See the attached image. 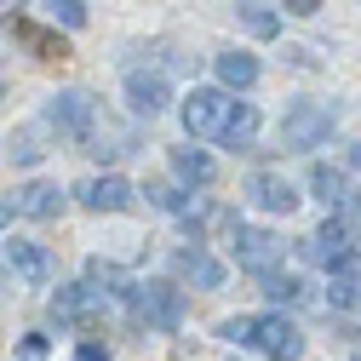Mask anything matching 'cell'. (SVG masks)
Instances as JSON below:
<instances>
[{
    "mask_svg": "<svg viewBox=\"0 0 361 361\" xmlns=\"http://www.w3.org/2000/svg\"><path fill=\"white\" fill-rule=\"evenodd\" d=\"M218 333L230 338V344H241V350H258L264 361H298V355H304V333H298V322H287L281 310H264V315H230Z\"/></svg>",
    "mask_w": 361,
    "mask_h": 361,
    "instance_id": "cell-1",
    "label": "cell"
},
{
    "mask_svg": "<svg viewBox=\"0 0 361 361\" xmlns=\"http://www.w3.org/2000/svg\"><path fill=\"white\" fill-rule=\"evenodd\" d=\"M126 304H132V315H138L149 333H178L184 327V293H178L172 281H132Z\"/></svg>",
    "mask_w": 361,
    "mask_h": 361,
    "instance_id": "cell-2",
    "label": "cell"
},
{
    "mask_svg": "<svg viewBox=\"0 0 361 361\" xmlns=\"http://www.w3.org/2000/svg\"><path fill=\"white\" fill-rule=\"evenodd\" d=\"M333 126H338V109H333V104L298 98V104H287V115H281V149H322V144L333 138Z\"/></svg>",
    "mask_w": 361,
    "mask_h": 361,
    "instance_id": "cell-3",
    "label": "cell"
},
{
    "mask_svg": "<svg viewBox=\"0 0 361 361\" xmlns=\"http://www.w3.org/2000/svg\"><path fill=\"white\" fill-rule=\"evenodd\" d=\"M230 109H235V98L224 92V86H195V92L184 98V132L190 138H218L224 121H230Z\"/></svg>",
    "mask_w": 361,
    "mask_h": 361,
    "instance_id": "cell-4",
    "label": "cell"
},
{
    "mask_svg": "<svg viewBox=\"0 0 361 361\" xmlns=\"http://www.w3.org/2000/svg\"><path fill=\"white\" fill-rule=\"evenodd\" d=\"M230 247H235V264H241V269H252V276L276 269V264H281V252H287V241H281L276 230H258V224H241Z\"/></svg>",
    "mask_w": 361,
    "mask_h": 361,
    "instance_id": "cell-5",
    "label": "cell"
},
{
    "mask_svg": "<svg viewBox=\"0 0 361 361\" xmlns=\"http://www.w3.org/2000/svg\"><path fill=\"white\" fill-rule=\"evenodd\" d=\"M247 201L258 207V212H276V218H287V212H298V190H293V178L287 172H276V166H264V172H252L247 178Z\"/></svg>",
    "mask_w": 361,
    "mask_h": 361,
    "instance_id": "cell-6",
    "label": "cell"
},
{
    "mask_svg": "<svg viewBox=\"0 0 361 361\" xmlns=\"http://www.w3.org/2000/svg\"><path fill=\"white\" fill-rule=\"evenodd\" d=\"M92 121H98V104L86 98V92H58V98H47V126L52 132H63V138H86L92 132Z\"/></svg>",
    "mask_w": 361,
    "mask_h": 361,
    "instance_id": "cell-7",
    "label": "cell"
},
{
    "mask_svg": "<svg viewBox=\"0 0 361 361\" xmlns=\"http://www.w3.org/2000/svg\"><path fill=\"white\" fill-rule=\"evenodd\" d=\"M98 315H104V293L92 281H75V287L52 293V322H63V327H86V322H98Z\"/></svg>",
    "mask_w": 361,
    "mask_h": 361,
    "instance_id": "cell-8",
    "label": "cell"
},
{
    "mask_svg": "<svg viewBox=\"0 0 361 361\" xmlns=\"http://www.w3.org/2000/svg\"><path fill=\"white\" fill-rule=\"evenodd\" d=\"M75 195H80V207H86V212H126L138 190H132L121 172H104V178H86Z\"/></svg>",
    "mask_w": 361,
    "mask_h": 361,
    "instance_id": "cell-9",
    "label": "cell"
},
{
    "mask_svg": "<svg viewBox=\"0 0 361 361\" xmlns=\"http://www.w3.org/2000/svg\"><path fill=\"white\" fill-rule=\"evenodd\" d=\"M327 304L333 310H361V252L355 247L338 264H327Z\"/></svg>",
    "mask_w": 361,
    "mask_h": 361,
    "instance_id": "cell-10",
    "label": "cell"
},
{
    "mask_svg": "<svg viewBox=\"0 0 361 361\" xmlns=\"http://www.w3.org/2000/svg\"><path fill=\"white\" fill-rule=\"evenodd\" d=\"M350 247H355V241H350V224H344V218H327L315 235H304V241H298V252H304L310 264H322V269H327V264H338Z\"/></svg>",
    "mask_w": 361,
    "mask_h": 361,
    "instance_id": "cell-11",
    "label": "cell"
},
{
    "mask_svg": "<svg viewBox=\"0 0 361 361\" xmlns=\"http://www.w3.org/2000/svg\"><path fill=\"white\" fill-rule=\"evenodd\" d=\"M172 269H178L184 281H195L201 293H218V287H224V264H218L201 241H195V247H178V252H172Z\"/></svg>",
    "mask_w": 361,
    "mask_h": 361,
    "instance_id": "cell-12",
    "label": "cell"
},
{
    "mask_svg": "<svg viewBox=\"0 0 361 361\" xmlns=\"http://www.w3.org/2000/svg\"><path fill=\"white\" fill-rule=\"evenodd\" d=\"M126 104L155 121V115L172 104V86H166L161 75H149V69H132V75H126Z\"/></svg>",
    "mask_w": 361,
    "mask_h": 361,
    "instance_id": "cell-13",
    "label": "cell"
},
{
    "mask_svg": "<svg viewBox=\"0 0 361 361\" xmlns=\"http://www.w3.org/2000/svg\"><path fill=\"white\" fill-rule=\"evenodd\" d=\"M6 264L18 269L23 281H35V287H47V281L58 276V264H52V252L40 247V241H6Z\"/></svg>",
    "mask_w": 361,
    "mask_h": 361,
    "instance_id": "cell-14",
    "label": "cell"
},
{
    "mask_svg": "<svg viewBox=\"0 0 361 361\" xmlns=\"http://www.w3.org/2000/svg\"><path fill=\"white\" fill-rule=\"evenodd\" d=\"M212 69H218V86H224V92H247V86H258V58H252V52H218Z\"/></svg>",
    "mask_w": 361,
    "mask_h": 361,
    "instance_id": "cell-15",
    "label": "cell"
},
{
    "mask_svg": "<svg viewBox=\"0 0 361 361\" xmlns=\"http://www.w3.org/2000/svg\"><path fill=\"white\" fill-rule=\"evenodd\" d=\"M310 190H315V201H327L333 212H344V207L355 201V190H350V178H344L338 166H327V161H322V166H310Z\"/></svg>",
    "mask_w": 361,
    "mask_h": 361,
    "instance_id": "cell-16",
    "label": "cell"
},
{
    "mask_svg": "<svg viewBox=\"0 0 361 361\" xmlns=\"http://www.w3.org/2000/svg\"><path fill=\"white\" fill-rule=\"evenodd\" d=\"M12 212H23V218H58L63 212V190L58 184H29V190H18Z\"/></svg>",
    "mask_w": 361,
    "mask_h": 361,
    "instance_id": "cell-17",
    "label": "cell"
},
{
    "mask_svg": "<svg viewBox=\"0 0 361 361\" xmlns=\"http://www.w3.org/2000/svg\"><path fill=\"white\" fill-rule=\"evenodd\" d=\"M172 172L184 178L190 190H207L212 178H218V161H212L207 149H172Z\"/></svg>",
    "mask_w": 361,
    "mask_h": 361,
    "instance_id": "cell-18",
    "label": "cell"
},
{
    "mask_svg": "<svg viewBox=\"0 0 361 361\" xmlns=\"http://www.w3.org/2000/svg\"><path fill=\"white\" fill-rule=\"evenodd\" d=\"M252 138H258V109L252 104H235L230 121H224V132H218V144L224 149H252Z\"/></svg>",
    "mask_w": 361,
    "mask_h": 361,
    "instance_id": "cell-19",
    "label": "cell"
},
{
    "mask_svg": "<svg viewBox=\"0 0 361 361\" xmlns=\"http://www.w3.org/2000/svg\"><path fill=\"white\" fill-rule=\"evenodd\" d=\"M235 18L247 23L252 40H276V35H281V18H276V6H269V0H241Z\"/></svg>",
    "mask_w": 361,
    "mask_h": 361,
    "instance_id": "cell-20",
    "label": "cell"
},
{
    "mask_svg": "<svg viewBox=\"0 0 361 361\" xmlns=\"http://www.w3.org/2000/svg\"><path fill=\"white\" fill-rule=\"evenodd\" d=\"M12 35L23 40L35 58H69V52H63V40H58V35H47V29H35V23H12Z\"/></svg>",
    "mask_w": 361,
    "mask_h": 361,
    "instance_id": "cell-21",
    "label": "cell"
},
{
    "mask_svg": "<svg viewBox=\"0 0 361 361\" xmlns=\"http://www.w3.org/2000/svg\"><path fill=\"white\" fill-rule=\"evenodd\" d=\"M86 281H92L98 293H126V287H132V281H126V269H121V264H104V258L86 264Z\"/></svg>",
    "mask_w": 361,
    "mask_h": 361,
    "instance_id": "cell-22",
    "label": "cell"
},
{
    "mask_svg": "<svg viewBox=\"0 0 361 361\" xmlns=\"http://www.w3.org/2000/svg\"><path fill=\"white\" fill-rule=\"evenodd\" d=\"M264 298L298 304V298H304V281H298V276H281V269H264Z\"/></svg>",
    "mask_w": 361,
    "mask_h": 361,
    "instance_id": "cell-23",
    "label": "cell"
},
{
    "mask_svg": "<svg viewBox=\"0 0 361 361\" xmlns=\"http://www.w3.org/2000/svg\"><path fill=\"white\" fill-rule=\"evenodd\" d=\"M40 12H47L52 23H63V29H86V6L80 0H40Z\"/></svg>",
    "mask_w": 361,
    "mask_h": 361,
    "instance_id": "cell-24",
    "label": "cell"
},
{
    "mask_svg": "<svg viewBox=\"0 0 361 361\" xmlns=\"http://www.w3.org/2000/svg\"><path fill=\"white\" fill-rule=\"evenodd\" d=\"M40 155H47V149H35V132H18V138H12V161L18 166H35Z\"/></svg>",
    "mask_w": 361,
    "mask_h": 361,
    "instance_id": "cell-25",
    "label": "cell"
},
{
    "mask_svg": "<svg viewBox=\"0 0 361 361\" xmlns=\"http://www.w3.org/2000/svg\"><path fill=\"white\" fill-rule=\"evenodd\" d=\"M69 361H109V350H104V344H80Z\"/></svg>",
    "mask_w": 361,
    "mask_h": 361,
    "instance_id": "cell-26",
    "label": "cell"
},
{
    "mask_svg": "<svg viewBox=\"0 0 361 361\" xmlns=\"http://www.w3.org/2000/svg\"><path fill=\"white\" fill-rule=\"evenodd\" d=\"M287 12L293 18H315V12H322V0H287Z\"/></svg>",
    "mask_w": 361,
    "mask_h": 361,
    "instance_id": "cell-27",
    "label": "cell"
},
{
    "mask_svg": "<svg viewBox=\"0 0 361 361\" xmlns=\"http://www.w3.org/2000/svg\"><path fill=\"white\" fill-rule=\"evenodd\" d=\"M350 166H355V172H361V144H350Z\"/></svg>",
    "mask_w": 361,
    "mask_h": 361,
    "instance_id": "cell-28",
    "label": "cell"
},
{
    "mask_svg": "<svg viewBox=\"0 0 361 361\" xmlns=\"http://www.w3.org/2000/svg\"><path fill=\"white\" fill-rule=\"evenodd\" d=\"M6 224H12V207H6V201H0V230H6Z\"/></svg>",
    "mask_w": 361,
    "mask_h": 361,
    "instance_id": "cell-29",
    "label": "cell"
},
{
    "mask_svg": "<svg viewBox=\"0 0 361 361\" xmlns=\"http://www.w3.org/2000/svg\"><path fill=\"white\" fill-rule=\"evenodd\" d=\"M0 104H6V86H0Z\"/></svg>",
    "mask_w": 361,
    "mask_h": 361,
    "instance_id": "cell-30",
    "label": "cell"
},
{
    "mask_svg": "<svg viewBox=\"0 0 361 361\" xmlns=\"http://www.w3.org/2000/svg\"><path fill=\"white\" fill-rule=\"evenodd\" d=\"M0 6H12V0H0Z\"/></svg>",
    "mask_w": 361,
    "mask_h": 361,
    "instance_id": "cell-31",
    "label": "cell"
},
{
    "mask_svg": "<svg viewBox=\"0 0 361 361\" xmlns=\"http://www.w3.org/2000/svg\"><path fill=\"white\" fill-rule=\"evenodd\" d=\"M355 361H361V355H355Z\"/></svg>",
    "mask_w": 361,
    "mask_h": 361,
    "instance_id": "cell-32",
    "label": "cell"
}]
</instances>
